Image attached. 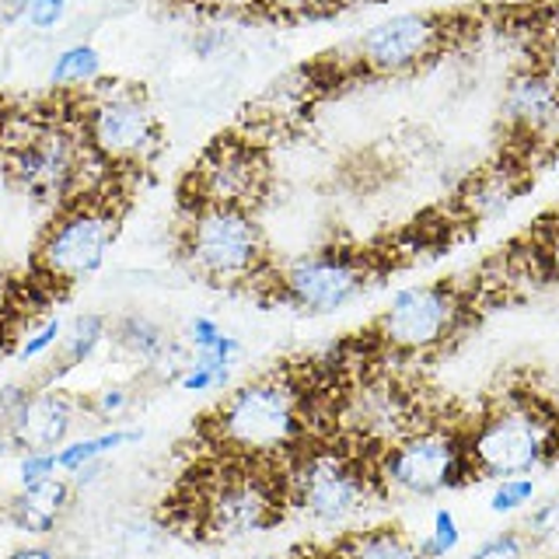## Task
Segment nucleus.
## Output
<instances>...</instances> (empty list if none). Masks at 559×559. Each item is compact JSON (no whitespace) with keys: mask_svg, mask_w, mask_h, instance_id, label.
Returning <instances> with one entry per match:
<instances>
[{"mask_svg":"<svg viewBox=\"0 0 559 559\" xmlns=\"http://www.w3.org/2000/svg\"><path fill=\"white\" fill-rule=\"evenodd\" d=\"M25 11H28V0H0V28L25 22Z\"/></svg>","mask_w":559,"mask_h":559,"instance_id":"37","label":"nucleus"},{"mask_svg":"<svg viewBox=\"0 0 559 559\" xmlns=\"http://www.w3.org/2000/svg\"><path fill=\"white\" fill-rule=\"evenodd\" d=\"M8 340L11 336H4V332H0V364H4V357H8Z\"/></svg>","mask_w":559,"mask_h":559,"instance_id":"40","label":"nucleus"},{"mask_svg":"<svg viewBox=\"0 0 559 559\" xmlns=\"http://www.w3.org/2000/svg\"><path fill=\"white\" fill-rule=\"evenodd\" d=\"M84 413V402L67 395L49 384H35L28 402L17 416L8 424V430L0 433V448L8 451H60L70 433H74L78 419Z\"/></svg>","mask_w":559,"mask_h":559,"instance_id":"14","label":"nucleus"},{"mask_svg":"<svg viewBox=\"0 0 559 559\" xmlns=\"http://www.w3.org/2000/svg\"><path fill=\"white\" fill-rule=\"evenodd\" d=\"M112 336L122 354L140 364H162L171 354V336L165 325H157L147 314H127L112 325Z\"/></svg>","mask_w":559,"mask_h":559,"instance_id":"20","label":"nucleus"},{"mask_svg":"<svg viewBox=\"0 0 559 559\" xmlns=\"http://www.w3.org/2000/svg\"><path fill=\"white\" fill-rule=\"evenodd\" d=\"M535 63L546 70L559 87V14H552L546 25L538 28V46H535Z\"/></svg>","mask_w":559,"mask_h":559,"instance_id":"29","label":"nucleus"},{"mask_svg":"<svg viewBox=\"0 0 559 559\" xmlns=\"http://www.w3.org/2000/svg\"><path fill=\"white\" fill-rule=\"evenodd\" d=\"M140 441V430H105V433H95V437H81V441H67L60 451H57V465L67 476H74L84 465H95L102 462L105 454H112L116 448H127Z\"/></svg>","mask_w":559,"mask_h":559,"instance_id":"21","label":"nucleus"},{"mask_svg":"<svg viewBox=\"0 0 559 559\" xmlns=\"http://www.w3.org/2000/svg\"><path fill=\"white\" fill-rule=\"evenodd\" d=\"M518 197V182L511 168H486L479 175H472L468 186L462 189V206L468 210V217L489 221L500 217L507 206Z\"/></svg>","mask_w":559,"mask_h":559,"instance_id":"18","label":"nucleus"},{"mask_svg":"<svg viewBox=\"0 0 559 559\" xmlns=\"http://www.w3.org/2000/svg\"><path fill=\"white\" fill-rule=\"evenodd\" d=\"M287 507L319 524H343L371 507L384 489L374 462L367 465L343 448H297L284 462Z\"/></svg>","mask_w":559,"mask_h":559,"instance_id":"7","label":"nucleus"},{"mask_svg":"<svg viewBox=\"0 0 559 559\" xmlns=\"http://www.w3.org/2000/svg\"><path fill=\"white\" fill-rule=\"evenodd\" d=\"M57 472H60L57 451H28V454H22V462H17V479H22V486L52 479Z\"/></svg>","mask_w":559,"mask_h":559,"instance_id":"30","label":"nucleus"},{"mask_svg":"<svg viewBox=\"0 0 559 559\" xmlns=\"http://www.w3.org/2000/svg\"><path fill=\"white\" fill-rule=\"evenodd\" d=\"M427 538H430L437 559H444V556H451L454 549H459L462 546V524H459V518H454V511H448V507H437L433 518H430Z\"/></svg>","mask_w":559,"mask_h":559,"instance_id":"27","label":"nucleus"},{"mask_svg":"<svg viewBox=\"0 0 559 559\" xmlns=\"http://www.w3.org/2000/svg\"><path fill=\"white\" fill-rule=\"evenodd\" d=\"M4 559H60V556L52 552L49 546H22V549L8 552Z\"/></svg>","mask_w":559,"mask_h":559,"instance_id":"38","label":"nucleus"},{"mask_svg":"<svg viewBox=\"0 0 559 559\" xmlns=\"http://www.w3.org/2000/svg\"><path fill=\"white\" fill-rule=\"evenodd\" d=\"M63 322L52 314V319H46L43 325H35V329H28V336L22 340V346H17V357L22 360H39V357H46L49 349H57L60 346V340H63Z\"/></svg>","mask_w":559,"mask_h":559,"instance_id":"28","label":"nucleus"},{"mask_svg":"<svg viewBox=\"0 0 559 559\" xmlns=\"http://www.w3.org/2000/svg\"><path fill=\"white\" fill-rule=\"evenodd\" d=\"M186 266L214 287H252L270 273V249L255 210L200 203L189 206L179 231Z\"/></svg>","mask_w":559,"mask_h":559,"instance_id":"4","label":"nucleus"},{"mask_svg":"<svg viewBox=\"0 0 559 559\" xmlns=\"http://www.w3.org/2000/svg\"><path fill=\"white\" fill-rule=\"evenodd\" d=\"M0 140H4V165L11 182L35 203L60 210L74 197L95 192V186L87 182V171L105 162L87 147L81 127L25 112L0 122Z\"/></svg>","mask_w":559,"mask_h":559,"instance_id":"2","label":"nucleus"},{"mask_svg":"<svg viewBox=\"0 0 559 559\" xmlns=\"http://www.w3.org/2000/svg\"><path fill=\"white\" fill-rule=\"evenodd\" d=\"M287 511V489L280 465L227 459L206 483L197 486L192 521L217 542L249 538L280 524Z\"/></svg>","mask_w":559,"mask_h":559,"instance_id":"5","label":"nucleus"},{"mask_svg":"<svg viewBox=\"0 0 559 559\" xmlns=\"http://www.w3.org/2000/svg\"><path fill=\"white\" fill-rule=\"evenodd\" d=\"M32 389H35V384H17V381H11V384L0 389V433L8 430V424L17 416V409L28 402Z\"/></svg>","mask_w":559,"mask_h":559,"instance_id":"33","label":"nucleus"},{"mask_svg":"<svg viewBox=\"0 0 559 559\" xmlns=\"http://www.w3.org/2000/svg\"><path fill=\"white\" fill-rule=\"evenodd\" d=\"M374 472L384 493L433 500L451 489L479 483L465 451L462 427H413L389 441L374 459Z\"/></svg>","mask_w":559,"mask_h":559,"instance_id":"8","label":"nucleus"},{"mask_svg":"<svg viewBox=\"0 0 559 559\" xmlns=\"http://www.w3.org/2000/svg\"><path fill=\"white\" fill-rule=\"evenodd\" d=\"M532 542L524 532H497V535H489L483 538L476 549H472L468 559H532Z\"/></svg>","mask_w":559,"mask_h":559,"instance_id":"25","label":"nucleus"},{"mask_svg":"<svg viewBox=\"0 0 559 559\" xmlns=\"http://www.w3.org/2000/svg\"><path fill=\"white\" fill-rule=\"evenodd\" d=\"M122 206L109 192H84L63 203L35 245V273L52 287H74L95 276L119 238Z\"/></svg>","mask_w":559,"mask_h":559,"instance_id":"6","label":"nucleus"},{"mask_svg":"<svg viewBox=\"0 0 559 559\" xmlns=\"http://www.w3.org/2000/svg\"><path fill=\"white\" fill-rule=\"evenodd\" d=\"M189 4L203 11H217V14H241V11L266 8V0H189Z\"/></svg>","mask_w":559,"mask_h":559,"instance_id":"36","label":"nucleus"},{"mask_svg":"<svg viewBox=\"0 0 559 559\" xmlns=\"http://www.w3.org/2000/svg\"><path fill=\"white\" fill-rule=\"evenodd\" d=\"M524 535H528L532 549L546 559L559 556V493L532 507L528 521H524Z\"/></svg>","mask_w":559,"mask_h":559,"instance_id":"23","label":"nucleus"},{"mask_svg":"<svg viewBox=\"0 0 559 559\" xmlns=\"http://www.w3.org/2000/svg\"><path fill=\"white\" fill-rule=\"evenodd\" d=\"M203 430L224 459L280 465L305 444V392L290 374H262L227 395Z\"/></svg>","mask_w":559,"mask_h":559,"instance_id":"1","label":"nucleus"},{"mask_svg":"<svg viewBox=\"0 0 559 559\" xmlns=\"http://www.w3.org/2000/svg\"><path fill=\"white\" fill-rule=\"evenodd\" d=\"M224 336V329L210 319V314H197V319L189 322V346L197 349V354H203V349H214Z\"/></svg>","mask_w":559,"mask_h":559,"instance_id":"34","label":"nucleus"},{"mask_svg":"<svg viewBox=\"0 0 559 559\" xmlns=\"http://www.w3.org/2000/svg\"><path fill=\"white\" fill-rule=\"evenodd\" d=\"M468 294L459 284H413L392 294L378 314L374 340L402 357L433 354L448 346L468 322Z\"/></svg>","mask_w":559,"mask_h":559,"instance_id":"10","label":"nucleus"},{"mask_svg":"<svg viewBox=\"0 0 559 559\" xmlns=\"http://www.w3.org/2000/svg\"><path fill=\"white\" fill-rule=\"evenodd\" d=\"M349 0H266V8L273 14H287V17H314V14H329L340 11Z\"/></svg>","mask_w":559,"mask_h":559,"instance_id":"31","label":"nucleus"},{"mask_svg":"<svg viewBox=\"0 0 559 559\" xmlns=\"http://www.w3.org/2000/svg\"><path fill=\"white\" fill-rule=\"evenodd\" d=\"M542 395H546V402H549V406H552V413L559 416V378L549 384V392H542Z\"/></svg>","mask_w":559,"mask_h":559,"instance_id":"39","label":"nucleus"},{"mask_svg":"<svg viewBox=\"0 0 559 559\" xmlns=\"http://www.w3.org/2000/svg\"><path fill=\"white\" fill-rule=\"evenodd\" d=\"M374 270L371 255L346 249H319L301 259H290L287 266L273 270V297L308 314H336L371 287Z\"/></svg>","mask_w":559,"mask_h":559,"instance_id":"11","label":"nucleus"},{"mask_svg":"<svg viewBox=\"0 0 559 559\" xmlns=\"http://www.w3.org/2000/svg\"><path fill=\"white\" fill-rule=\"evenodd\" d=\"M538 493V486L532 476H511V479H497L493 493H489V511L493 514H518L524 511Z\"/></svg>","mask_w":559,"mask_h":559,"instance_id":"24","label":"nucleus"},{"mask_svg":"<svg viewBox=\"0 0 559 559\" xmlns=\"http://www.w3.org/2000/svg\"><path fill=\"white\" fill-rule=\"evenodd\" d=\"M503 122L521 140H559V87L535 60L511 74L503 87Z\"/></svg>","mask_w":559,"mask_h":559,"instance_id":"15","label":"nucleus"},{"mask_svg":"<svg viewBox=\"0 0 559 559\" xmlns=\"http://www.w3.org/2000/svg\"><path fill=\"white\" fill-rule=\"evenodd\" d=\"M84 112L78 116V127L105 165L116 168H140L151 165L162 151V127L140 87L122 81H95L87 84Z\"/></svg>","mask_w":559,"mask_h":559,"instance_id":"9","label":"nucleus"},{"mask_svg":"<svg viewBox=\"0 0 559 559\" xmlns=\"http://www.w3.org/2000/svg\"><path fill=\"white\" fill-rule=\"evenodd\" d=\"M67 14V0H28V11H25V22L35 32H52Z\"/></svg>","mask_w":559,"mask_h":559,"instance_id":"32","label":"nucleus"},{"mask_svg":"<svg viewBox=\"0 0 559 559\" xmlns=\"http://www.w3.org/2000/svg\"><path fill=\"white\" fill-rule=\"evenodd\" d=\"M98 74H102V57L87 43L67 46L63 52H57V60L49 67V81L57 87H87L98 81Z\"/></svg>","mask_w":559,"mask_h":559,"instance_id":"22","label":"nucleus"},{"mask_svg":"<svg viewBox=\"0 0 559 559\" xmlns=\"http://www.w3.org/2000/svg\"><path fill=\"white\" fill-rule=\"evenodd\" d=\"M109 340V319L98 311H84V314H74V319L67 322L63 329V340H60V357L52 360L49 367V374L39 381V384H49V381H57L63 378L67 371H74V367L87 364L95 357V349Z\"/></svg>","mask_w":559,"mask_h":559,"instance_id":"17","label":"nucleus"},{"mask_svg":"<svg viewBox=\"0 0 559 559\" xmlns=\"http://www.w3.org/2000/svg\"><path fill=\"white\" fill-rule=\"evenodd\" d=\"M552 559H559V556H552Z\"/></svg>","mask_w":559,"mask_h":559,"instance_id":"42","label":"nucleus"},{"mask_svg":"<svg viewBox=\"0 0 559 559\" xmlns=\"http://www.w3.org/2000/svg\"><path fill=\"white\" fill-rule=\"evenodd\" d=\"M70 500H74V486L63 476H52L35 486H22V493L8 503V518L14 528L28 535H52L70 511Z\"/></svg>","mask_w":559,"mask_h":559,"instance_id":"16","label":"nucleus"},{"mask_svg":"<svg viewBox=\"0 0 559 559\" xmlns=\"http://www.w3.org/2000/svg\"><path fill=\"white\" fill-rule=\"evenodd\" d=\"M329 559H424L416 542L399 528H367L346 535Z\"/></svg>","mask_w":559,"mask_h":559,"instance_id":"19","label":"nucleus"},{"mask_svg":"<svg viewBox=\"0 0 559 559\" xmlns=\"http://www.w3.org/2000/svg\"><path fill=\"white\" fill-rule=\"evenodd\" d=\"M81 402H84L87 416H95V419H102V424H109V419L122 416L133 406V392L127 389V384H105V389L92 392Z\"/></svg>","mask_w":559,"mask_h":559,"instance_id":"26","label":"nucleus"},{"mask_svg":"<svg viewBox=\"0 0 559 559\" xmlns=\"http://www.w3.org/2000/svg\"><path fill=\"white\" fill-rule=\"evenodd\" d=\"M189 206L221 203L255 210L262 192H266V162L252 140L217 136L206 147L197 171L189 175Z\"/></svg>","mask_w":559,"mask_h":559,"instance_id":"13","label":"nucleus"},{"mask_svg":"<svg viewBox=\"0 0 559 559\" xmlns=\"http://www.w3.org/2000/svg\"><path fill=\"white\" fill-rule=\"evenodd\" d=\"M227 39H231V35H227L224 28H203L197 39H192V52H197L200 60H210L227 46Z\"/></svg>","mask_w":559,"mask_h":559,"instance_id":"35","label":"nucleus"},{"mask_svg":"<svg viewBox=\"0 0 559 559\" xmlns=\"http://www.w3.org/2000/svg\"><path fill=\"white\" fill-rule=\"evenodd\" d=\"M465 451L479 483L532 476L559 459V416L542 392L507 395L465 430Z\"/></svg>","mask_w":559,"mask_h":559,"instance_id":"3","label":"nucleus"},{"mask_svg":"<svg viewBox=\"0 0 559 559\" xmlns=\"http://www.w3.org/2000/svg\"><path fill=\"white\" fill-rule=\"evenodd\" d=\"M448 43V22L430 11H399L384 22L367 28L354 57L357 67L378 78H399L409 70L427 67Z\"/></svg>","mask_w":559,"mask_h":559,"instance_id":"12","label":"nucleus"},{"mask_svg":"<svg viewBox=\"0 0 559 559\" xmlns=\"http://www.w3.org/2000/svg\"><path fill=\"white\" fill-rule=\"evenodd\" d=\"M252 559H294V556H280V552H262V556H252Z\"/></svg>","mask_w":559,"mask_h":559,"instance_id":"41","label":"nucleus"}]
</instances>
